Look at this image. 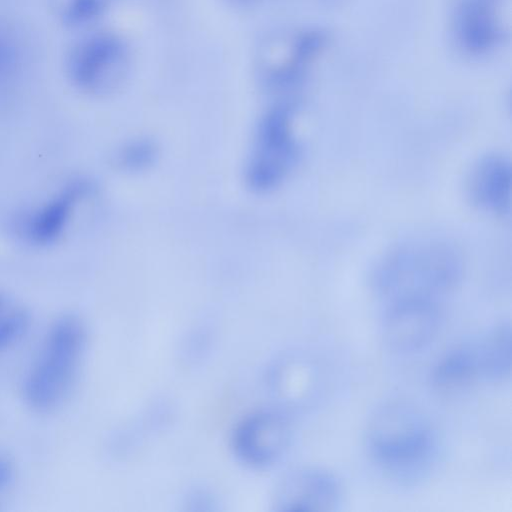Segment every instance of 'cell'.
I'll list each match as a JSON object with an SVG mask.
<instances>
[{
    "label": "cell",
    "mask_w": 512,
    "mask_h": 512,
    "mask_svg": "<svg viewBox=\"0 0 512 512\" xmlns=\"http://www.w3.org/2000/svg\"><path fill=\"white\" fill-rule=\"evenodd\" d=\"M382 338L393 352L410 354L429 346L441 327L440 303L402 301L384 305Z\"/></svg>",
    "instance_id": "cell-7"
},
{
    "label": "cell",
    "mask_w": 512,
    "mask_h": 512,
    "mask_svg": "<svg viewBox=\"0 0 512 512\" xmlns=\"http://www.w3.org/2000/svg\"><path fill=\"white\" fill-rule=\"evenodd\" d=\"M29 316L24 308L0 293V352L16 344L25 334Z\"/></svg>",
    "instance_id": "cell-16"
},
{
    "label": "cell",
    "mask_w": 512,
    "mask_h": 512,
    "mask_svg": "<svg viewBox=\"0 0 512 512\" xmlns=\"http://www.w3.org/2000/svg\"><path fill=\"white\" fill-rule=\"evenodd\" d=\"M17 55L16 36L10 26L0 19V78L14 67Z\"/></svg>",
    "instance_id": "cell-18"
},
{
    "label": "cell",
    "mask_w": 512,
    "mask_h": 512,
    "mask_svg": "<svg viewBox=\"0 0 512 512\" xmlns=\"http://www.w3.org/2000/svg\"><path fill=\"white\" fill-rule=\"evenodd\" d=\"M290 434V428L281 416L258 413L238 426L233 440L234 448L245 463L266 466L284 453Z\"/></svg>",
    "instance_id": "cell-8"
},
{
    "label": "cell",
    "mask_w": 512,
    "mask_h": 512,
    "mask_svg": "<svg viewBox=\"0 0 512 512\" xmlns=\"http://www.w3.org/2000/svg\"><path fill=\"white\" fill-rule=\"evenodd\" d=\"M510 160L499 153L483 156L473 166L467 181L468 196L477 208L497 216L511 209Z\"/></svg>",
    "instance_id": "cell-10"
},
{
    "label": "cell",
    "mask_w": 512,
    "mask_h": 512,
    "mask_svg": "<svg viewBox=\"0 0 512 512\" xmlns=\"http://www.w3.org/2000/svg\"><path fill=\"white\" fill-rule=\"evenodd\" d=\"M297 109L295 100L283 99L260 116L244 169L246 186L254 193L274 191L296 167L301 155L293 127Z\"/></svg>",
    "instance_id": "cell-4"
},
{
    "label": "cell",
    "mask_w": 512,
    "mask_h": 512,
    "mask_svg": "<svg viewBox=\"0 0 512 512\" xmlns=\"http://www.w3.org/2000/svg\"><path fill=\"white\" fill-rule=\"evenodd\" d=\"M85 329L73 315L50 326L23 385L25 401L46 412L63 403L75 383L85 347Z\"/></svg>",
    "instance_id": "cell-3"
},
{
    "label": "cell",
    "mask_w": 512,
    "mask_h": 512,
    "mask_svg": "<svg viewBox=\"0 0 512 512\" xmlns=\"http://www.w3.org/2000/svg\"><path fill=\"white\" fill-rule=\"evenodd\" d=\"M463 274V258L455 246L438 239H418L385 253L373 269L371 286L384 305L440 303L457 288Z\"/></svg>",
    "instance_id": "cell-1"
},
{
    "label": "cell",
    "mask_w": 512,
    "mask_h": 512,
    "mask_svg": "<svg viewBox=\"0 0 512 512\" xmlns=\"http://www.w3.org/2000/svg\"><path fill=\"white\" fill-rule=\"evenodd\" d=\"M158 156L157 144L149 138L139 137L118 147L113 155V164L123 172H142L153 166Z\"/></svg>",
    "instance_id": "cell-15"
},
{
    "label": "cell",
    "mask_w": 512,
    "mask_h": 512,
    "mask_svg": "<svg viewBox=\"0 0 512 512\" xmlns=\"http://www.w3.org/2000/svg\"><path fill=\"white\" fill-rule=\"evenodd\" d=\"M110 0H54L56 12L64 23L82 25L98 18Z\"/></svg>",
    "instance_id": "cell-17"
},
{
    "label": "cell",
    "mask_w": 512,
    "mask_h": 512,
    "mask_svg": "<svg viewBox=\"0 0 512 512\" xmlns=\"http://www.w3.org/2000/svg\"><path fill=\"white\" fill-rule=\"evenodd\" d=\"M13 478V462L6 455L0 454V496L9 488Z\"/></svg>",
    "instance_id": "cell-19"
},
{
    "label": "cell",
    "mask_w": 512,
    "mask_h": 512,
    "mask_svg": "<svg viewBox=\"0 0 512 512\" xmlns=\"http://www.w3.org/2000/svg\"><path fill=\"white\" fill-rule=\"evenodd\" d=\"M497 0H459L454 14L456 38L465 52L484 55L505 38L496 15Z\"/></svg>",
    "instance_id": "cell-11"
},
{
    "label": "cell",
    "mask_w": 512,
    "mask_h": 512,
    "mask_svg": "<svg viewBox=\"0 0 512 512\" xmlns=\"http://www.w3.org/2000/svg\"><path fill=\"white\" fill-rule=\"evenodd\" d=\"M326 43L327 35L321 30L312 29L297 34L286 56L280 62L266 64L263 68L265 85L272 90H286L296 85Z\"/></svg>",
    "instance_id": "cell-12"
},
{
    "label": "cell",
    "mask_w": 512,
    "mask_h": 512,
    "mask_svg": "<svg viewBox=\"0 0 512 512\" xmlns=\"http://www.w3.org/2000/svg\"><path fill=\"white\" fill-rule=\"evenodd\" d=\"M365 445L373 463L402 484L424 478L438 452L431 422L404 402L387 403L374 412L367 424Z\"/></svg>",
    "instance_id": "cell-2"
},
{
    "label": "cell",
    "mask_w": 512,
    "mask_h": 512,
    "mask_svg": "<svg viewBox=\"0 0 512 512\" xmlns=\"http://www.w3.org/2000/svg\"><path fill=\"white\" fill-rule=\"evenodd\" d=\"M130 69L125 41L111 32H97L76 41L67 52L66 75L71 84L90 95H106L119 88Z\"/></svg>",
    "instance_id": "cell-5"
},
{
    "label": "cell",
    "mask_w": 512,
    "mask_h": 512,
    "mask_svg": "<svg viewBox=\"0 0 512 512\" xmlns=\"http://www.w3.org/2000/svg\"><path fill=\"white\" fill-rule=\"evenodd\" d=\"M482 379L500 382L511 372V326L501 322L475 342Z\"/></svg>",
    "instance_id": "cell-14"
},
{
    "label": "cell",
    "mask_w": 512,
    "mask_h": 512,
    "mask_svg": "<svg viewBox=\"0 0 512 512\" xmlns=\"http://www.w3.org/2000/svg\"><path fill=\"white\" fill-rule=\"evenodd\" d=\"M432 383L444 391L463 388L482 379L475 343L454 348L432 370Z\"/></svg>",
    "instance_id": "cell-13"
},
{
    "label": "cell",
    "mask_w": 512,
    "mask_h": 512,
    "mask_svg": "<svg viewBox=\"0 0 512 512\" xmlns=\"http://www.w3.org/2000/svg\"><path fill=\"white\" fill-rule=\"evenodd\" d=\"M95 184L85 177H75L15 220L16 234L27 244L47 247L59 242L68 231L78 206L95 192Z\"/></svg>",
    "instance_id": "cell-6"
},
{
    "label": "cell",
    "mask_w": 512,
    "mask_h": 512,
    "mask_svg": "<svg viewBox=\"0 0 512 512\" xmlns=\"http://www.w3.org/2000/svg\"><path fill=\"white\" fill-rule=\"evenodd\" d=\"M231 4L239 8H248L254 6L259 0H228Z\"/></svg>",
    "instance_id": "cell-20"
},
{
    "label": "cell",
    "mask_w": 512,
    "mask_h": 512,
    "mask_svg": "<svg viewBox=\"0 0 512 512\" xmlns=\"http://www.w3.org/2000/svg\"><path fill=\"white\" fill-rule=\"evenodd\" d=\"M343 499L341 481L331 472L307 468L293 473L284 482L280 505L284 510L333 511Z\"/></svg>",
    "instance_id": "cell-9"
}]
</instances>
